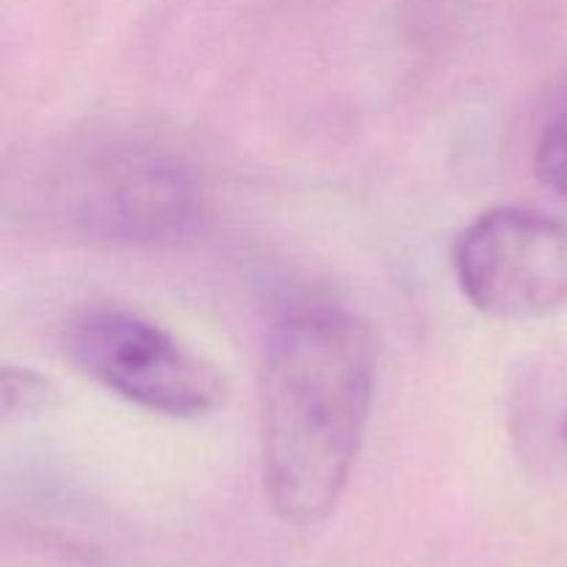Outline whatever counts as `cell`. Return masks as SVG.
Wrapping results in <instances>:
<instances>
[{
  "mask_svg": "<svg viewBox=\"0 0 567 567\" xmlns=\"http://www.w3.org/2000/svg\"><path fill=\"white\" fill-rule=\"evenodd\" d=\"M377 385L369 327L330 302L275 321L260 380V465L271 509L291 526L336 513L349 485Z\"/></svg>",
  "mask_w": 567,
  "mask_h": 567,
  "instance_id": "1",
  "label": "cell"
},
{
  "mask_svg": "<svg viewBox=\"0 0 567 567\" xmlns=\"http://www.w3.org/2000/svg\"><path fill=\"white\" fill-rule=\"evenodd\" d=\"M9 208L64 236L120 247H161L194 233L205 210L197 175L161 144L89 133L44 144L6 186Z\"/></svg>",
  "mask_w": 567,
  "mask_h": 567,
  "instance_id": "2",
  "label": "cell"
},
{
  "mask_svg": "<svg viewBox=\"0 0 567 567\" xmlns=\"http://www.w3.org/2000/svg\"><path fill=\"white\" fill-rule=\"evenodd\" d=\"M61 349L81 374L147 413L205 419L225 404V377L214 363L122 305H89L72 313L61 327Z\"/></svg>",
  "mask_w": 567,
  "mask_h": 567,
  "instance_id": "3",
  "label": "cell"
},
{
  "mask_svg": "<svg viewBox=\"0 0 567 567\" xmlns=\"http://www.w3.org/2000/svg\"><path fill=\"white\" fill-rule=\"evenodd\" d=\"M454 275L480 313L543 319L567 302V225L520 205L485 210L454 244Z\"/></svg>",
  "mask_w": 567,
  "mask_h": 567,
  "instance_id": "4",
  "label": "cell"
},
{
  "mask_svg": "<svg viewBox=\"0 0 567 567\" xmlns=\"http://www.w3.org/2000/svg\"><path fill=\"white\" fill-rule=\"evenodd\" d=\"M546 377H532L513 396V441L537 465H567V399L551 396Z\"/></svg>",
  "mask_w": 567,
  "mask_h": 567,
  "instance_id": "5",
  "label": "cell"
},
{
  "mask_svg": "<svg viewBox=\"0 0 567 567\" xmlns=\"http://www.w3.org/2000/svg\"><path fill=\"white\" fill-rule=\"evenodd\" d=\"M535 175L546 188L567 197V109H559L540 127L535 142Z\"/></svg>",
  "mask_w": 567,
  "mask_h": 567,
  "instance_id": "6",
  "label": "cell"
},
{
  "mask_svg": "<svg viewBox=\"0 0 567 567\" xmlns=\"http://www.w3.org/2000/svg\"><path fill=\"white\" fill-rule=\"evenodd\" d=\"M55 399V388L48 377L37 374L33 369H9L3 371V415H37L48 410Z\"/></svg>",
  "mask_w": 567,
  "mask_h": 567,
  "instance_id": "7",
  "label": "cell"
}]
</instances>
